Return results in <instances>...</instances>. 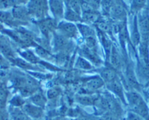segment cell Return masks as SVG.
<instances>
[{
    "label": "cell",
    "instance_id": "obj_1",
    "mask_svg": "<svg viewBox=\"0 0 149 120\" xmlns=\"http://www.w3.org/2000/svg\"><path fill=\"white\" fill-rule=\"evenodd\" d=\"M127 100L133 112L145 120H149L148 107L142 96L135 90H131L127 93Z\"/></svg>",
    "mask_w": 149,
    "mask_h": 120
},
{
    "label": "cell",
    "instance_id": "obj_2",
    "mask_svg": "<svg viewBox=\"0 0 149 120\" xmlns=\"http://www.w3.org/2000/svg\"><path fill=\"white\" fill-rule=\"evenodd\" d=\"M27 9L31 17L39 20L47 18L48 12L47 0H29Z\"/></svg>",
    "mask_w": 149,
    "mask_h": 120
},
{
    "label": "cell",
    "instance_id": "obj_3",
    "mask_svg": "<svg viewBox=\"0 0 149 120\" xmlns=\"http://www.w3.org/2000/svg\"><path fill=\"white\" fill-rule=\"evenodd\" d=\"M127 8L123 0H114L109 13V17L115 22H123L127 20Z\"/></svg>",
    "mask_w": 149,
    "mask_h": 120
},
{
    "label": "cell",
    "instance_id": "obj_4",
    "mask_svg": "<svg viewBox=\"0 0 149 120\" xmlns=\"http://www.w3.org/2000/svg\"><path fill=\"white\" fill-rule=\"evenodd\" d=\"M138 25L141 34V42H149V10H145L140 13Z\"/></svg>",
    "mask_w": 149,
    "mask_h": 120
},
{
    "label": "cell",
    "instance_id": "obj_5",
    "mask_svg": "<svg viewBox=\"0 0 149 120\" xmlns=\"http://www.w3.org/2000/svg\"><path fill=\"white\" fill-rule=\"evenodd\" d=\"M36 23L39 26V30L45 36V39L47 40H49V35L52 33H55V29H58L57 20H55V19L49 18V17L38 20Z\"/></svg>",
    "mask_w": 149,
    "mask_h": 120
},
{
    "label": "cell",
    "instance_id": "obj_6",
    "mask_svg": "<svg viewBox=\"0 0 149 120\" xmlns=\"http://www.w3.org/2000/svg\"><path fill=\"white\" fill-rule=\"evenodd\" d=\"M0 52L6 59L12 61L15 58V53L12 46L9 37L3 33H0Z\"/></svg>",
    "mask_w": 149,
    "mask_h": 120
},
{
    "label": "cell",
    "instance_id": "obj_7",
    "mask_svg": "<svg viewBox=\"0 0 149 120\" xmlns=\"http://www.w3.org/2000/svg\"><path fill=\"white\" fill-rule=\"evenodd\" d=\"M58 29L60 33L69 39H77L79 34L78 28L71 22L62 21L58 25Z\"/></svg>",
    "mask_w": 149,
    "mask_h": 120
},
{
    "label": "cell",
    "instance_id": "obj_8",
    "mask_svg": "<svg viewBox=\"0 0 149 120\" xmlns=\"http://www.w3.org/2000/svg\"><path fill=\"white\" fill-rule=\"evenodd\" d=\"M11 13L13 14V17L15 20L25 23V24H27V22L30 20L31 15L28 11L27 7H24V6L17 4L12 9Z\"/></svg>",
    "mask_w": 149,
    "mask_h": 120
},
{
    "label": "cell",
    "instance_id": "obj_9",
    "mask_svg": "<svg viewBox=\"0 0 149 120\" xmlns=\"http://www.w3.org/2000/svg\"><path fill=\"white\" fill-rule=\"evenodd\" d=\"M71 41L69 39L65 37L61 33H54V50L57 52L65 53L70 47Z\"/></svg>",
    "mask_w": 149,
    "mask_h": 120
},
{
    "label": "cell",
    "instance_id": "obj_10",
    "mask_svg": "<svg viewBox=\"0 0 149 120\" xmlns=\"http://www.w3.org/2000/svg\"><path fill=\"white\" fill-rule=\"evenodd\" d=\"M0 23L5 24L10 27L15 28V29L26 25L15 20L13 17L11 12L8 11V10H0Z\"/></svg>",
    "mask_w": 149,
    "mask_h": 120
},
{
    "label": "cell",
    "instance_id": "obj_11",
    "mask_svg": "<svg viewBox=\"0 0 149 120\" xmlns=\"http://www.w3.org/2000/svg\"><path fill=\"white\" fill-rule=\"evenodd\" d=\"M64 0H49V7L55 20H59L64 17Z\"/></svg>",
    "mask_w": 149,
    "mask_h": 120
},
{
    "label": "cell",
    "instance_id": "obj_12",
    "mask_svg": "<svg viewBox=\"0 0 149 120\" xmlns=\"http://www.w3.org/2000/svg\"><path fill=\"white\" fill-rule=\"evenodd\" d=\"M126 80L130 87L138 91L141 90V84L137 80L132 66L130 63H128L126 67Z\"/></svg>",
    "mask_w": 149,
    "mask_h": 120
},
{
    "label": "cell",
    "instance_id": "obj_13",
    "mask_svg": "<svg viewBox=\"0 0 149 120\" xmlns=\"http://www.w3.org/2000/svg\"><path fill=\"white\" fill-rule=\"evenodd\" d=\"M109 65L116 71H119L122 66V60L119 52L114 46H112L110 55L109 58Z\"/></svg>",
    "mask_w": 149,
    "mask_h": 120
},
{
    "label": "cell",
    "instance_id": "obj_14",
    "mask_svg": "<svg viewBox=\"0 0 149 120\" xmlns=\"http://www.w3.org/2000/svg\"><path fill=\"white\" fill-rule=\"evenodd\" d=\"M106 87L110 91L113 92L114 94H116L118 97L120 98L124 102L125 100V96H124L123 88H122V84H121V82L119 80V77L114 80L113 81L106 84Z\"/></svg>",
    "mask_w": 149,
    "mask_h": 120
},
{
    "label": "cell",
    "instance_id": "obj_15",
    "mask_svg": "<svg viewBox=\"0 0 149 120\" xmlns=\"http://www.w3.org/2000/svg\"><path fill=\"white\" fill-rule=\"evenodd\" d=\"M23 111L31 117L39 119L43 116V109L41 107L32 105L30 103H27L23 106Z\"/></svg>",
    "mask_w": 149,
    "mask_h": 120
},
{
    "label": "cell",
    "instance_id": "obj_16",
    "mask_svg": "<svg viewBox=\"0 0 149 120\" xmlns=\"http://www.w3.org/2000/svg\"><path fill=\"white\" fill-rule=\"evenodd\" d=\"M116 72H117V71H116L114 68H112L110 65H109L102 70L101 72H100V75H101V78L104 81V82L106 84H108V83L113 81L117 78L118 76Z\"/></svg>",
    "mask_w": 149,
    "mask_h": 120
},
{
    "label": "cell",
    "instance_id": "obj_17",
    "mask_svg": "<svg viewBox=\"0 0 149 120\" xmlns=\"http://www.w3.org/2000/svg\"><path fill=\"white\" fill-rule=\"evenodd\" d=\"M82 55L87 58H88L91 62H93L94 64L99 66L102 63L100 61L99 55H97V51L93 50L90 49L87 46L84 45L81 49Z\"/></svg>",
    "mask_w": 149,
    "mask_h": 120
},
{
    "label": "cell",
    "instance_id": "obj_18",
    "mask_svg": "<svg viewBox=\"0 0 149 120\" xmlns=\"http://www.w3.org/2000/svg\"><path fill=\"white\" fill-rule=\"evenodd\" d=\"M131 39H132V45H133L134 47L139 46L140 43H141V34H140L139 29H138V17H137V15H135V18H134Z\"/></svg>",
    "mask_w": 149,
    "mask_h": 120
},
{
    "label": "cell",
    "instance_id": "obj_19",
    "mask_svg": "<svg viewBox=\"0 0 149 120\" xmlns=\"http://www.w3.org/2000/svg\"><path fill=\"white\" fill-rule=\"evenodd\" d=\"M99 32V37H100V42H101L102 45H103V48L105 49V52H106V58L107 60H109V55H110L111 53V50L112 48V44L111 42V40L109 39V37L107 36V35L106 34L103 32L100 31H98Z\"/></svg>",
    "mask_w": 149,
    "mask_h": 120
},
{
    "label": "cell",
    "instance_id": "obj_20",
    "mask_svg": "<svg viewBox=\"0 0 149 120\" xmlns=\"http://www.w3.org/2000/svg\"><path fill=\"white\" fill-rule=\"evenodd\" d=\"M104 81L99 77H94L86 82V86L90 90H96L102 87L104 84Z\"/></svg>",
    "mask_w": 149,
    "mask_h": 120
},
{
    "label": "cell",
    "instance_id": "obj_21",
    "mask_svg": "<svg viewBox=\"0 0 149 120\" xmlns=\"http://www.w3.org/2000/svg\"><path fill=\"white\" fill-rule=\"evenodd\" d=\"M66 8L70 9L81 15V4L84 0H64Z\"/></svg>",
    "mask_w": 149,
    "mask_h": 120
},
{
    "label": "cell",
    "instance_id": "obj_22",
    "mask_svg": "<svg viewBox=\"0 0 149 120\" xmlns=\"http://www.w3.org/2000/svg\"><path fill=\"white\" fill-rule=\"evenodd\" d=\"M95 25L97 28L98 31L105 33H109L112 29V26L111 25V23H109L108 20L103 19L101 17L97 20V21L95 23Z\"/></svg>",
    "mask_w": 149,
    "mask_h": 120
},
{
    "label": "cell",
    "instance_id": "obj_23",
    "mask_svg": "<svg viewBox=\"0 0 149 120\" xmlns=\"http://www.w3.org/2000/svg\"><path fill=\"white\" fill-rule=\"evenodd\" d=\"M10 114H11L12 118L13 120H31L30 117L26 114L24 111L20 110L17 107L13 109Z\"/></svg>",
    "mask_w": 149,
    "mask_h": 120
},
{
    "label": "cell",
    "instance_id": "obj_24",
    "mask_svg": "<svg viewBox=\"0 0 149 120\" xmlns=\"http://www.w3.org/2000/svg\"><path fill=\"white\" fill-rule=\"evenodd\" d=\"M77 28H78L79 31L81 33V35L84 37V39L87 37H90V36H95V33L94 30L92 28H90V26L83 24H78L77 25Z\"/></svg>",
    "mask_w": 149,
    "mask_h": 120
},
{
    "label": "cell",
    "instance_id": "obj_25",
    "mask_svg": "<svg viewBox=\"0 0 149 120\" xmlns=\"http://www.w3.org/2000/svg\"><path fill=\"white\" fill-rule=\"evenodd\" d=\"M64 17L65 20H68V22H78L81 21V16L77 13L76 12L70 10V9L66 8L65 13L64 14Z\"/></svg>",
    "mask_w": 149,
    "mask_h": 120
},
{
    "label": "cell",
    "instance_id": "obj_26",
    "mask_svg": "<svg viewBox=\"0 0 149 120\" xmlns=\"http://www.w3.org/2000/svg\"><path fill=\"white\" fill-rule=\"evenodd\" d=\"M147 0H131V10L132 13L141 12L145 7Z\"/></svg>",
    "mask_w": 149,
    "mask_h": 120
},
{
    "label": "cell",
    "instance_id": "obj_27",
    "mask_svg": "<svg viewBox=\"0 0 149 120\" xmlns=\"http://www.w3.org/2000/svg\"><path fill=\"white\" fill-rule=\"evenodd\" d=\"M114 0H101L100 5H101L102 10L104 15L109 16V13H110L111 8L113 4Z\"/></svg>",
    "mask_w": 149,
    "mask_h": 120
},
{
    "label": "cell",
    "instance_id": "obj_28",
    "mask_svg": "<svg viewBox=\"0 0 149 120\" xmlns=\"http://www.w3.org/2000/svg\"><path fill=\"white\" fill-rule=\"evenodd\" d=\"M17 3L15 0H0V10H8L13 9Z\"/></svg>",
    "mask_w": 149,
    "mask_h": 120
},
{
    "label": "cell",
    "instance_id": "obj_29",
    "mask_svg": "<svg viewBox=\"0 0 149 120\" xmlns=\"http://www.w3.org/2000/svg\"><path fill=\"white\" fill-rule=\"evenodd\" d=\"M76 67L77 68H80V69H84V70H90L93 68L91 64L90 63V62L85 60L84 58H79L77 59V63H76Z\"/></svg>",
    "mask_w": 149,
    "mask_h": 120
},
{
    "label": "cell",
    "instance_id": "obj_30",
    "mask_svg": "<svg viewBox=\"0 0 149 120\" xmlns=\"http://www.w3.org/2000/svg\"><path fill=\"white\" fill-rule=\"evenodd\" d=\"M31 100L36 106H39V107H43L45 106V103H46V99H45V96L42 94H36L34 96L31 98Z\"/></svg>",
    "mask_w": 149,
    "mask_h": 120
},
{
    "label": "cell",
    "instance_id": "obj_31",
    "mask_svg": "<svg viewBox=\"0 0 149 120\" xmlns=\"http://www.w3.org/2000/svg\"><path fill=\"white\" fill-rule=\"evenodd\" d=\"M29 86H30L31 88H33V90H35L36 87V82H35V80H33V79H30V80H29ZM22 93H23L24 96H27V95H30L31 93H33V90H31V88H29V87H26V88L23 89V90H21Z\"/></svg>",
    "mask_w": 149,
    "mask_h": 120
},
{
    "label": "cell",
    "instance_id": "obj_32",
    "mask_svg": "<svg viewBox=\"0 0 149 120\" xmlns=\"http://www.w3.org/2000/svg\"><path fill=\"white\" fill-rule=\"evenodd\" d=\"M87 4H88L90 7H92L93 8L97 10L99 8L100 5V2H101V0H84Z\"/></svg>",
    "mask_w": 149,
    "mask_h": 120
},
{
    "label": "cell",
    "instance_id": "obj_33",
    "mask_svg": "<svg viewBox=\"0 0 149 120\" xmlns=\"http://www.w3.org/2000/svg\"><path fill=\"white\" fill-rule=\"evenodd\" d=\"M79 101L80 102V103H82L84 105H91L93 104L92 103H95V100L93 99L92 100L89 96H81L79 98Z\"/></svg>",
    "mask_w": 149,
    "mask_h": 120
},
{
    "label": "cell",
    "instance_id": "obj_34",
    "mask_svg": "<svg viewBox=\"0 0 149 120\" xmlns=\"http://www.w3.org/2000/svg\"><path fill=\"white\" fill-rule=\"evenodd\" d=\"M10 103L13 105L15 107H18V106H22L23 104V100L20 98L19 96H16V97L13 98L10 101Z\"/></svg>",
    "mask_w": 149,
    "mask_h": 120
},
{
    "label": "cell",
    "instance_id": "obj_35",
    "mask_svg": "<svg viewBox=\"0 0 149 120\" xmlns=\"http://www.w3.org/2000/svg\"><path fill=\"white\" fill-rule=\"evenodd\" d=\"M60 91L58 90V88H52L48 91L47 96L49 98H54L57 97L59 95Z\"/></svg>",
    "mask_w": 149,
    "mask_h": 120
},
{
    "label": "cell",
    "instance_id": "obj_36",
    "mask_svg": "<svg viewBox=\"0 0 149 120\" xmlns=\"http://www.w3.org/2000/svg\"><path fill=\"white\" fill-rule=\"evenodd\" d=\"M143 118L135 113H129L125 120H143Z\"/></svg>",
    "mask_w": 149,
    "mask_h": 120
},
{
    "label": "cell",
    "instance_id": "obj_37",
    "mask_svg": "<svg viewBox=\"0 0 149 120\" xmlns=\"http://www.w3.org/2000/svg\"><path fill=\"white\" fill-rule=\"evenodd\" d=\"M8 66V63H7V61L4 57L2 56V55L0 54V66L1 67H4L7 66Z\"/></svg>",
    "mask_w": 149,
    "mask_h": 120
},
{
    "label": "cell",
    "instance_id": "obj_38",
    "mask_svg": "<svg viewBox=\"0 0 149 120\" xmlns=\"http://www.w3.org/2000/svg\"><path fill=\"white\" fill-rule=\"evenodd\" d=\"M15 1L17 3V4H23L27 3L29 0H15Z\"/></svg>",
    "mask_w": 149,
    "mask_h": 120
},
{
    "label": "cell",
    "instance_id": "obj_39",
    "mask_svg": "<svg viewBox=\"0 0 149 120\" xmlns=\"http://www.w3.org/2000/svg\"><path fill=\"white\" fill-rule=\"evenodd\" d=\"M4 29V25L1 24V23H0V33H1V31H2Z\"/></svg>",
    "mask_w": 149,
    "mask_h": 120
},
{
    "label": "cell",
    "instance_id": "obj_40",
    "mask_svg": "<svg viewBox=\"0 0 149 120\" xmlns=\"http://www.w3.org/2000/svg\"><path fill=\"white\" fill-rule=\"evenodd\" d=\"M37 120H39V119H37Z\"/></svg>",
    "mask_w": 149,
    "mask_h": 120
}]
</instances>
